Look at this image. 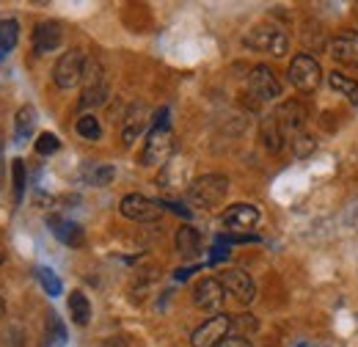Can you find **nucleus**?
I'll list each match as a JSON object with an SVG mask.
<instances>
[{
  "mask_svg": "<svg viewBox=\"0 0 358 347\" xmlns=\"http://www.w3.org/2000/svg\"><path fill=\"white\" fill-rule=\"evenodd\" d=\"M229 193V179L221 174H204L190 182L187 187V201L196 210H215Z\"/></svg>",
  "mask_w": 358,
  "mask_h": 347,
  "instance_id": "f257e3e1",
  "label": "nucleus"
},
{
  "mask_svg": "<svg viewBox=\"0 0 358 347\" xmlns=\"http://www.w3.org/2000/svg\"><path fill=\"white\" fill-rule=\"evenodd\" d=\"M174 155V132L169 125H152L146 135V146L141 155L143 166H163Z\"/></svg>",
  "mask_w": 358,
  "mask_h": 347,
  "instance_id": "f03ea898",
  "label": "nucleus"
},
{
  "mask_svg": "<svg viewBox=\"0 0 358 347\" xmlns=\"http://www.w3.org/2000/svg\"><path fill=\"white\" fill-rule=\"evenodd\" d=\"M245 44H248L251 50H257V52L284 55V52H287V47H289V39H287V34H284L278 25H273V22H262V25H257V28H251V31H248Z\"/></svg>",
  "mask_w": 358,
  "mask_h": 347,
  "instance_id": "7ed1b4c3",
  "label": "nucleus"
},
{
  "mask_svg": "<svg viewBox=\"0 0 358 347\" xmlns=\"http://www.w3.org/2000/svg\"><path fill=\"white\" fill-rule=\"evenodd\" d=\"M86 64H89V58H86L80 50L64 52V55L58 58V64H55V72H52L55 86L64 88V91L80 86V83H83V75H86Z\"/></svg>",
  "mask_w": 358,
  "mask_h": 347,
  "instance_id": "20e7f679",
  "label": "nucleus"
},
{
  "mask_svg": "<svg viewBox=\"0 0 358 347\" xmlns=\"http://www.w3.org/2000/svg\"><path fill=\"white\" fill-rule=\"evenodd\" d=\"M218 281H221V287H224L226 298H231L234 304H240V306H248L254 301V295H257L254 278H251L245 270H240V267L224 270V273L218 276Z\"/></svg>",
  "mask_w": 358,
  "mask_h": 347,
  "instance_id": "39448f33",
  "label": "nucleus"
},
{
  "mask_svg": "<svg viewBox=\"0 0 358 347\" xmlns=\"http://www.w3.org/2000/svg\"><path fill=\"white\" fill-rule=\"evenodd\" d=\"M289 80H292V86L298 88V91L312 94V91H317L320 83H322V69H320V64L314 61L312 55L301 52V55H295L292 64H289Z\"/></svg>",
  "mask_w": 358,
  "mask_h": 347,
  "instance_id": "423d86ee",
  "label": "nucleus"
},
{
  "mask_svg": "<svg viewBox=\"0 0 358 347\" xmlns=\"http://www.w3.org/2000/svg\"><path fill=\"white\" fill-rule=\"evenodd\" d=\"M119 210H122V215L127 218V220L152 223V220H160V218H163V210H166V207H163L160 201H155V199L141 196V193H130V196L122 199Z\"/></svg>",
  "mask_w": 358,
  "mask_h": 347,
  "instance_id": "0eeeda50",
  "label": "nucleus"
},
{
  "mask_svg": "<svg viewBox=\"0 0 358 347\" xmlns=\"http://www.w3.org/2000/svg\"><path fill=\"white\" fill-rule=\"evenodd\" d=\"M229 334H231V317H226V314H213L207 323H201V325L193 331L190 345L193 347H218Z\"/></svg>",
  "mask_w": 358,
  "mask_h": 347,
  "instance_id": "6e6552de",
  "label": "nucleus"
},
{
  "mask_svg": "<svg viewBox=\"0 0 358 347\" xmlns=\"http://www.w3.org/2000/svg\"><path fill=\"white\" fill-rule=\"evenodd\" d=\"M108 99V80L99 64H86L83 75V94H80V108H99Z\"/></svg>",
  "mask_w": 358,
  "mask_h": 347,
  "instance_id": "1a4fd4ad",
  "label": "nucleus"
},
{
  "mask_svg": "<svg viewBox=\"0 0 358 347\" xmlns=\"http://www.w3.org/2000/svg\"><path fill=\"white\" fill-rule=\"evenodd\" d=\"M248 94L257 102H270L281 97V83L275 78V72L270 66H254L248 75Z\"/></svg>",
  "mask_w": 358,
  "mask_h": 347,
  "instance_id": "9d476101",
  "label": "nucleus"
},
{
  "mask_svg": "<svg viewBox=\"0 0 358 347\" xmlns=\"http://www.w3.org/2000/svg\"><path fill=\"white\" fill-rule=\"evenodd\" d=\"M224 301H226V292L215 276L201 278V281L196 284V290H193V304H196V309H201V311L218 314L221 306H224Z\"/></svg>",
  "mask_w": 358,
  "mask_h": 347,
  "instance_id": "9b49d317",
  "label": "nucleus"
},
{
  "mask_svg": "<svg viewBox=\"0 0 358 347\" xmlns=\"http://www.w3.org/2000/svg\"><path fill=\"white\" fill-rule=\"evenodd\" d=\"M259 223V210L254 204H231L224 213V226L229 232H251Z\"/></svg>",
  "mask_w": 358,
  "mask_h": 347,
  "instance_id": "f8f14e48",
  "label": "nucleus"
},
{
  "mask_svg": "<svg viewBox=\"0 0 358 347\" xmlns=\"http://www.w3.org/2000/svg\"><path fill=\"white\" fill-rule=\"evenodd\" d=\"M275 119H278V125L284 127V132H292V135H298L301 127L306 125V116H309V111H306V105L303 102H298V99H289V102H284L275 113H273Z\"/></svg>",
  "mask_w": 358,
  "mask_h": 347,
  "instance_id": "ddd939ff",
  "label": "nucleus"
},
{
  "mask_svg": "<svg viewBox=\"0 0 358 347\" xmlns=\"http://www.w3.org/2000/svg\"><path fill=\"white\" fill-rule=\"evenodd\" d=\"M47 226L55 234V240H61L64 246H69V248H80L83 246V229L75 220L61 215H50L47 218Z\"/></svg>",
  "mask_w": 358,
  "mask_h": 347,
  "instance_id": "4468645a",
  "label": "nucleus"
},
{
  "mask_svg": "<svg viewBox=\"0 0 358 347\" xmlns=\"http://www.w3.org/2000/svg\"><path fill=\"white\" fill-rule=\"evenodd\" d=\"M149 127V108L143 102H135L130 105L127 116H124V125H122V141L130 146L138 141V135Z\"/></svg>",
  "mask_w": 358,
  "mask_h": 347,
  "instance_id": "2eb2a0df",
  "label": "nucleus"
},
{
  "mask_svg": "<svg viewBox=\"0 0 358 347\" xmlns=\"http://www.w3.org/2000/svg\"><path fill=\"white\" fill-rule=\"evenodd\" d=\"M331 52L339 64L345 66H358V31H342L339 36H334Z\"/></svg>",
  "mask_w": 358,
  "mask_h": 347,
  "instance_id": "dca6fc26",
  "label": "nucleus"
},
{
  "mask_svg": "<svg viewBox=\"0 0 358 347\" xmlns=\"http://www.w3.org/2000/svg\"><path fill=\"white\" fill-rule=\"evenodd\" d=\"M64 39V31L58 22H39L34 28V50L36 52H52Z\"/></svg>",
  "mask_w": 358,
  "mask_h": 347,
  "instance_id": "f3484780",
  "label": "nucleus"
},
{
  "mask_svg": "<svg viewBox=\"0 0 358 347\" xmlns=\"http://www.w3.org/2000/svg\"><path fill=\"white\" fill-rule=\"evenodd\" d=\"M259 138H262L265 149H268V152H273V155H275V152H281V149H284V143H287V132H284V127L278 125V119H275V116L262 119Z\"/></svg>",
  "mask_w": 358,
  "mask_h": 347,
  "instance_id": "a211bd4d",
  "label": "nucleus"
},
{
  "mask_svg": "<svg viewBox=\"0 0 358 347\" xmlns=\"http://www.w3.org/2000/svg\"><path fill=\"white\" fill-rule=\"evenodd\" d=\"M177 251L182 257H196L199 251H201V234H199V229H193V226H182L177 232Z\"/></svg>",
  "mask_w": 358,
  "mask_h": 347,
  "instance_id": "6ab92c4d",
  "label": "nucleus"
},
{
  "mask_svg": "<svg viewBox=\"0 0 358 347\" xmlns=\"http://www.w3.org/2000/svg\"><path fill=\"white\" fill-rule=\"evenodd\" d=\"M69 314H72V323L80 325V328L91 323V304L83 292H72L69 295Z\"/></svg>",
  "mask_w": 358,
  "mask_h": 347,
  "instance_id": "aec40b11",
  "label": "nucleus"
},
{
  "mask_svg": "<svg viewBox=\"0 0 358 347\" xmlns=\"http://www.w3.org/2000/svg\"><path fill=\"white\" fill-rule=\"evenodd\" d=\"M34 127H36V113H34L31 105H22V108L17 111V116H14V132H17V138H20V141L31 138Z\"/></svg>",
  "mask_w": 358,
  "mask_h": 347,
  "instance_id": "412c9836",
  "label": "nucleus"
},
{
  "mask_svg": "<svg viewBox=\"0 0 358 347\" xmlns=\"http://www.w3.org/2000/svg\"><path fill=\"white\" fill-rule=\"evenodd\" d=\"M328 83H331L334 91H339L342 97H348V102L358 105V83L356 80H350V78L342 75V72H331V75H328Z\"/></svg>",
  "mask_w": 358,
  "mask_h": 347,
  "instance_id": "4be33fe9",
  "label": "nucleus"
},
{
  "mask_svg": "<svg viewBox=\"0 0 358 347\" xmlns=\"http://www.w3.org/2000/svg\"><path fill=\"white\" fill-rule=\"evenodd\" d=\"M17 36H20L17 20H0V58H3L8 50H14Z\"/></svg>",
  "mask_w": 358,
  "mask_h": 347,
  "instance_id": "5701e85b",
  "label": "nucleus"
},
{
  "mask_svg": "<svg viewBox=\"0 0 358 347\" xmlns=\"http://www.w3.org/2000/svg\"><path fill=\"white\" fill-rule=\"evenodd\" d=\"M259 328V323H257V317H251V314H240V317H234L231 320V334L229 337H248V334H254Z\"/></svg>",
  "mask_w": 358,
  "mask_h": 347,
  "instance_id": "b1692460",
  "label": "nucleus"
},
{
  "mask_svg": "<svg viewBox=\"0 0 358 347\" xmlns=\"http://www.w3.org/2000/svg\"><path fill=\"white\" fill-rule=\"evenodd\" d=\"M75 130H78L80 138H86V141H96L102 135V127H99L96 116H80L78 125H75Z\"/></svg>",
  "mask_w": 358,
  "mask_h": 347,
  "instance_id": "393cba45",
  "label": "nucleus"
},
{
  "mask_svg": "<svg viewBox=\"0 0 358 347\" xmlns=\"http://www.w3.org/2000/svg\"><path fill=\"white\" fill-rule=\"evenodd\" d=\"M64 342H66V331H64V325L58 323V317H55V314H50V325H47L45 345L47 347H61Z\"/></svg>",
  "mask_w": 358,
  "mask_h": 347,
  "instance_id": "a878e982",
  "label": "nucleus"
},
{
  "mask_svg": "<svg viewBox=\"0 0 358 347\" xmlns=\"http://www.w3.org/2000/svg\"><path fill=\"white\" fill-rule=\"evenodd\" d=\"M11 187H14V199L22 201V193H25V163L22 160L11 163Z\"/></svg>",
  "mask_w": 358,
  "mask_h": 347,
  "instance_id": "bb28decb",
  "label": "nucleus"
},
{
  "mask_svg": "<svg viewBox=\"0 0 358 347\" xmlns=\"http://www.w3.org/2000/svg\"><path fill=\"white\" fill-rule=\"evenodd\" d=\"M36 276H39V281H42V287H45L47 295H61V281H58V276H55L52 270L39 267V270H36Z\"/></svg>",
  "mask_w": 358,
  "mask_h": 347,
  "instance_id": "cd10ccee",
  "label": "nucleus"
},
{
  "mask_svg": "<svg viewBox=\"0 0 358 347\" xmlns=\"http://www.w3.org/2000/svg\"><path fill=\"white\" fill-rule=\"evenodd\" d=\"M292 149H295V157H309L314 152V138L312 135H303V132L292 135Z\"/></svg>",
  "mask_w": 358,
  "mask_h": 347,
  "instance_id": "c85d7f7f",
  "label": "nucleus"
},
{
  "mask_svg": "<svg viewBox=\"0 0 358 347\" xmlns=\"http://www.w3.org/2000/svg\"><path fill=\"white\" fill-rule=\"evenodd\" d=\"M58 149H61V141H58L52 132H42V135L36 138V152H39V155L47 157V155H55Z\"/></svg>",
  "mask_w": 358,
  "mask_h": 347,
  "instance_id": "c756f323",
  "label": "nucleus"
},
{
  "mask_svg": "<svg viewBox=\"0 0 358 347\" xmlns=\"http://www.w3.org/2000/svg\"><path fill=\"white\" fill-rule=\"evenodd\" d=\"M110 179H113V166H99L96 174L89 176V182H94V185H105V182H110Z\"/></svg>",
  "mask_w": 358,
  "mask_h": 347,
  "instance_id": "7c9ffc66",
  "label": "nucleus"
},
{
  "mask_svg": "<svg viewBox=\"0 0 358 347\" xmlns=\"http://www.w3.org/2000/svg\"><path fill=\"white\" fill-rule=\"evenodd\" d=\"M218 347H254V345H251L248 339H243V337H226Z\"/></svg>",
  "mask_w": 358,
  "mask_h": 347,
  "instance_id": "2f4dec72",
  "label": "nucleus"
},
{
  "mask_svg": "<svg viewBox=\"0 0 358 347\" xmlns=\"http://www.w3.org/2000/svg\"><path fill=\"white\" fill-rule=\"evenodd\" d=\"M3 314H6V301L0 298V317H3Z\"/></svg>",
  "mask_w": 358,
  "mask_h": 347,
  "instance_id": "473e14b6",
  "label": "nucleus"
},
{
  "mask_svg": "<svg viewBox=\"0 0 358 347\" xmlns=\"http://www.w3.org/2000/svg\"><path fill=\"white\" fill-rule=\"evenodd\" d=\"M0 262H3V254H0Z\"/></svg>",
  "mask_w": 358,
  "mask_h": 347,
  "instance_id": "72a5a7b5",
  "label": "nucleus"
}]
</instances>
